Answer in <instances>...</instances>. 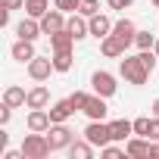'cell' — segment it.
Returning <instances> with one entry per match:
<instances>
[{"instance_id":"2","label":"cell","mask_w":159,"mask_h":159,"mask_svg":"<svg viewBox=\"0 0 159 159\" xmlns=\"http://www.w3.org/2000/svg\"><path fill=\"white\" fill-rule=\"evenodd\" d=\"M22 153H25V159H47V156L53 153V147H50L47 134L31 131V134H25V137H22Z\"/></svg>"},{"instance_id":"13","label":"cell","mask_w":159,"mask_h":159,"mask_svg":"<svg viewBox=\"0 0 159 159\" xmlns=\"http://www.w3.org/2000/svg\"><path fill=\"white\" fill-rule=\"evenodd\" d=\"M112 34H116L119 41H125V47H131V44H134V38H137V25H134L128 16H125V19H116Z\"/></svg>"},{"instance_id":"10","label":"cell","mask_w":159,"mask_h":159,"mask_svg":"<svg viewBox=\"0 0 159 159\" xmlns=\"http://www.w3.org/2000/svg\"><path fill=\"white\" fill-rule=\"evenodd\" d=\"M50 72H56V69H53V59H47V56H34V59L28 62V75H31V81H47Z\"/></svg>"},{"instance_id":"40","label":"cell","mask_w":159,"mask_h":159,"mask_svg":"<svg viewBox=\"0 0 159 159\" xmlns=\"http://www.w3.org/2000/svg\"><path fill=\"white\" fill-rule=\"evenodd\" d=\"M153 50H156V56H159V38H156V47H153Z\"/></svg>"},{"instance_id":"28","label":"cell","mask_w":159,"mask_h":159,"mask_svg":"<svg viewBox=\"0 0 159 159\" xmlns=\"http://www.w3.org/2000/svg\"><path fill=\"white\" fill-rule=\"evenodd\" d=\"M137 56H140V62H143V66L150 69V75H153V72H156V62H159V56H156V50H140Z\"/></svg>"},{"instance_id":"34","label":"cell","mask_w":159,"mask_h":159,"mask_svg":"<svg viewBox=\"0 0 159 159\" xmlns=\"http://www.w3.org/2000/svg\"><path fill=\"white\" fill-rule=\"evenodd\" d=\"M10 13H13L10 7H3V3H0V28H7V25H10Z\"/></svg>"},{"instance_id":"12","label":"cell","mask_w":159,"mask_h":159,"mask_svg":"<svg viewBox=\"0 0 159 159\" xmlns=\"http://www.w3.org/2000/svg\"><path fill=\"white\" fill-rule=\"evenodd\" d=\"M25 125H28V131H41V134H47V131H50V125H53L50 109H31V112H28V119H25Z\"/></svg>"},{"instance_id":"8","label":"cell","mask_w":159,"mask_h":159,"mask_svg":"<svg viewBox=\"0 0 159 159\" xmlns=\"http://www.w3.org/2000/svg\"><path fill=\"white\" fill-rule=\"evenodd\" d=\"M66 28L72 31V38H75V41H84V38H91V22H88V16H81V13H69V19H66Z\"/></svg>"},{"instance_id":"11","label":"cell","mask_w":159,"mask_h":159,"mask_svg":"<svg viewBox=\"0 0 159 159\" xmlns=\"http://www.w3.org/2000/svg\"><path fill=\"white\" fill-rule=\"evenodd\" d=\"M44 31H41V19H34V16H25L19 25H16V38H22V41H38Z\"/></svg>"},{"instance_id":"16","label":"cell","mask_w":159,"mask_h":159,"mask_svg":"<svg viewBox=\"0 0 159 159\" xmlns=\"http://www.w3.org/2000/svg\"><path fill=\"white\" fill-rule=\"evenodd\" d=\"M88 22H91V38H97V41H100V38H106V34H112V25H116V22H112L109 16H103V13L91 16Z\"/></svg>"},{"instance_id":"35","label":"cell","mask_w":159,"mask_h":159,"mask_svg":"<svg viewBox=\"0 0 159 159\" xmlns=\"http://www.w3.org/2000/svg\"><path fill=\"white\" fill-rule=\"evenodd\" d=\"M150 140H159V116H153V125H150Z\"/></svg>"},{"instance_id":"3","label":"cell","mask_w":159,"mask_h":159,"mask_svg":"<svg viewBox=\"0 0 159 159\" xmlns=\"http://www.w3.org/2000/svg\"><path fill=\"white\" fill-rule=\"evenodd\" d=\"M47 140H50L53 153H56V150H69V143L75 140V131H72L66 122H53L50 131H47Z\"/></svg>"},{"instance_id":"7","label":"cell","mask_w":159,"mask_h":159,"mask_svg":"<svg viewBox=\"0 0 159 159\" xmlns=\"http://www.w3.org/2000/svg\"><path fill=\"white\" fill-rule=\"evenodd\" d=\"M125 153H128V159H150V137L131 134L125 140Z\"/></svg>"},{"instance_id":"24","label":"cell","mask_w":159,"mask_h":159,"mask_svg":"<svg viewBox=\"0 0 159 159\" xmlns=\"http://www.w3.org/2000/svg\"><path fill=\"white\" fill-rule=\"evenodd\" d=\"M47 10H50V0H25V13L34 19H41Z\"/></svg>"},{"instance_id":"5","label":"cell","mask_w":159,"mask_h":159,"mask_svg":"<svg viewBox=\"0 0 159 159\" xmlns=\"http://www.w3.org/2000/svg\"><path fill=\"white\" fill-rule=\"evenodd\" d=\"M84 137L97 147V150H103L106 143H112V134H109V122H94L91 119V125L84 128Z\"/></svg>"},{"instance_id":"37","label":"cell","mask_w":159,"mask_h":159,"mask_svg":"<svg viewBox=\"0 0 159 159\" xmlns=\"http://www.w3.org/2000/svg\"><path fill=\"white\" fill-rule=\"evenodd\" d=\"M3 159H25V153H22V150H19V153H16V150H7Z\"/></svg>"},{"instance_id":"30","label":"cell","mask_w":159,"mask_h":159,"mask_svg":"<svg viewBox=\"0 0 159 159\" xmlns=\"http://www.w3.org/2000/svg\"><path fill=\"white\" fill-rule=\"evenodd\" d=\"M78 3H81V0H53V7L62 10L66 16H69V13H78Z\"/></svg>"},{"instance_id":"20","label":"cell","mask_w":159,"mask_h":159,"mask_svg":"<svg viewBox=\"0 0 159 159\" xmlns=\"http://www.w3.org/2000/svg\"><path fill=\"white\" fill-rule=\"evenodd\" d=\"M3 103L13 106V109H16V106H25V103H28V91L19 88V84H10V88L3 91Z\"/></svg>"},{"instance_id":"9","label":"cell","mask_w":159,"mask_h":159,"mask_svg":"<svg viewBox=\"0 0 159 159\" xmlns=\"http://www.w3.org/2000/svg\"><path fill=\"white\" fill-rule=\"evenodd\" d=\"M81 112H84L88 119H94V122H103V119H106V112H109V106H106V97H100V94H91Z\"/></svg>"},{"instance_id":"17","label":"cell","mask_w":159,"mask_h":159,"mask_svg":"<svg viewBox=\"0 0 159 159\" xmlns=\"http://www.w3.org/2000/svg\"><path fill=\"white\" fill-rule=\"evenodd\" d=\"M109 134H112L116 143H125V140L134 134V122H128V119H116V122H109Z\"/></svg>"},{"instance_id":"32","label":"cell","mask_w":159,"mask_h":159,"mask_svg":"<svg viewBox=\"0 0 159 159\" xmlns=\"http://www.w3.org/2000/svg\"><path fill=\"white\" fill-rule=\"evenodd\" d=\"M106 7L109 10H128V7H134V0H106Z\"/></svg>"},{"instance_id":"15","label":"cell","mask_w":159,"mask_h":159,"mask_svg":"<svg viewBox=\"0 0 159 159\" xmlns=\"http://www.w3.org/2000/svg\"><path fill=\"white\" fill-rule=\"evenodd\" d=\"M10 56H13L16 62H25V66H28V62L38 56V53H34V41H22V38H19V41L10 47Z\"/></svg>"},{"instance_id":"26","label":"cell","mask_w":159,"mask_h":159,"mask_svg":"<svg viewBox=\"0 0 159 159\" xmlns=\"http://www.w3.org/2000/svg\"><path fill=\"white\" fill-rule=\"evenodd\" d=\"M100 156H103V159H125L128 153H125V147H116V140H112V143H106V147L100 150Z\"/></svg>"},{"instance_id":"38","label":"cell","mask_w":159,"mask_h":159,"mask_svg":"<svg viewBox=\"0 0 159 159\" xmlns=\"http://www.w3.org/2000/svg\"><path fill=\"white\" fill-rule=\"evenodd\" d=\"M150 159H159V140H150Z\"/></svg>"},{"instance_id":"6","label":"cell","mask_w":159,"mask_h":159,"mask_svg":"<svg viewBox=\"0 0 159 159\" xmlns=\"http://www.w3.org/2000/svg\"><path fill=\"white\" fill-rule=\"evenodd\" d=\"M62 28H66V13H62V10L53 7V10H47V13L41 16V31H44L47 38L56 34V31H62Z\"/></svg>"},{"instance_id":"27","label":"cell","mask_w":159,"mask_h":159,"mask_svg":"<svg viewBox=\"0 0 159 159\" xmlns=\"http://www.w3.org/2000/svg\"><path fill=\"white\" fill-rule=\"evenodd\" d=\"M78 13H81V16H97L100 13V0H81V3H78Z\"/></svg>"},{"instance_id":"41","label":"cell","mask_w":159,"mask_h":159,"mask_svg":"<svg viewBox=\"0 0 159 159\" xmlns=\"http://www.w3.org/2000/svg\"><path fill=\"white\" fill-rule=\"evenodd\" d=\"M150 3H153V7H156V10H159V0H150Z\"/></svg>"},{"instance_id":"36","label":"cell","mask_w":159,"mask_h":159,"mask_svg":"<svg viewBox=\"0 0 159 159\" xmlns=\"http://www.w3.org/2000/svg\"><path fill=\"white\" fill-rule=\"evenodd\" d=\"M3 7H10V10H25V0H3Z\"/></svg>"},{"instance_id":"21","label":"cell","mask_w":159,"mask_h":159,"mask_svg":"<svg viewBox=\"0 0 159 159\" xmlns=\"http://www.w3.org/2000/svg\"><path fill=\"white\" fill-rule=\"evenodd\" d=\"M72 47H75V38H72V31H69V28H62V31L50 34V50H53V53H59V50H72Z\"/></svg>"},{"instance_id":"22","label":"cell","mask_w":159,"mask_h":159,"mask_svg":"<svg viewBox=\"0 0 159 159\" xmlns=\"http://www.w3.org/2000/svg\"><path fill=\"white\" fill-rule=\"evenodd\" d=\"M94 150H97V147H94L88 137H84V140H72V143H69V156H72V159H91Z\"/></svg>"},{"instance_id":"33","label":"cell","mask_w":159,"mask_h":159,"mask_svg":"<svg viewBox=\"0 0 159 159\" xmlns=\"http://www.w3.org/2000/svg\"><path fill=\"white\" fill-rule=\"evenodd\" d=\"M10 119H13V106H0V125H10Z\"/></svg>"},{"instance_id":"4","label":"cell","mask_w":159,"mask_h":159,"mask_svg":"<svg viewBox=\"0 0 159 159\" xmlns=\"http://www.w3.org/2000/svg\"><path fill=\"white\" fill-rule=\"evenodd\" d=\"M91 88H94V94H100V97H106V100H109V97L119 91L116 75H112V72H103V69L91 75Z\"/></svg>"},{"instance_id":"18","label":"cell","mask_w":159,"mask_h":159,"mask_svg":"<svg viewBox=\"0 0 159 159\" xmlns=\"http://www.w3.org/2000/svg\"><path fill=\"white\" fill-rule=\"evenodd\" d=\"M47 103H50V91L44 88V84H34L31 91H28V109H47Z\"/></svg>"},{"instance_id":"31","label":"cell","mask_w":159,"mask_h":159,"mask_svg":"<svg viewBox=\"0 0 159 159\" xmlns=\"http://www.w3.org/2000/svg\"><path fill=\"white\" fill-rule=\"evenodd\" d=\"M88 97H91V94H84V91H75L69 100H72V106H75L78 112H81V109H84V103H88Z\"/></svg>"},{"instance_id":"29","label":"cell","mask_w":159,"mask_h":159,"mask_svg":"<svg viewBox=\"0 0 159 159\" xmlns=\"http://www.w3.org/2000/svg\"><path fill=\"white\" fill-rule=\"evenodd\" d=\"M150 125H153V119H150V116H140V119H134V134H140V137H150Z\"/></svg>"},{"instance_id":"25","label":"cell","mask_w":159,"mask_h":159,"mask_svg":"<svg viewBox=\"0 0 159 159\" xmlns=\"http://www.w3.org/2000/svg\"><path fill=\"white\" fill-rule=\"evenodd\" d=\"M134 47H137V50H153V47H156V34H153V31H137Z\"/></svg>"},{"instance_id":"19","label":"cell","mask_w":159,"mask_h":159,"mask_svg":"<svg viewBox=\"0 0 159 159\" xmlns=\"http://www.w3.org/2000/svg\"><path fill=\"white\" fill-rule=\"evenodd\" d=\"M75 112H78V109L72 106V100H69V97H66V100H56V103L50 106V119H53V122H69Z\"/></svg>"},{"instance_id":"23","label":"cell","mask_w":159,"mask_h":159,"mask_svg":"<svg viewBox=\"0 0 159 159\" xmlns=\"http://www.w3.org/2000/svg\"><path fill=\"white\" fill-rule=\"evenodd\" d=\"M72 50H59V53H53V69L56 72H69L72 69Z\"/></svg>"},{"instance_id":"1","label":"cell","mask_w":159,"mask_h":159,"mask_svg":"<svg viewBox=\"0 0 159 159\" xmlns=\"http://www.w3.org/2000/svg\"><path fill=\"white\" fill-rule=\"evenodd\" d=\"M119 75L125 78L128 84L143 88V84H147V78H150V69L140 62V56H125V59H119Z\"/></svg>"},{"instance_id":"14","label":"cell","mask_w":159,"mask_h":159,"mask_svg":"<svg viewBox=\"0 0 159 159\" xmlns=\"http://www.w3.org/2000/svg\"><path fill=\"white\" fill-rule=\"evenodd\" d=\"M125 41H119L116 34H106V38H100V53L103 56H109V59H119V56H125Z\"/></svg>"},{"instance_id":"39","label":"cell","mask_w":159,"mask_h":159,"mask_svg":"<svg viewBox=\"0 0 159 159\" xmlns=\"http://www.w3.org/2000/svg\"><path fill=\"white\" fill-rule=\"evenodd\" d=\"M150 109H153V116H159V97L153 100V106H150Z\"/></svg>"}]
</instances>
